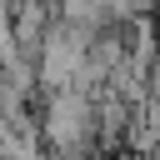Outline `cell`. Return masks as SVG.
Masks as SVG:
<instances>
[{"label": "cell", "mask_w": 160, "mask_h": 160, "mask_svg": "<svg viewBox=\"0 0 160 160\" xmlns=\"http://www.w3.org/2000/svg\"><path fill=\"white\" fill-rule=\"evenodd\" d=\"M90 135V105L70 90H55L50 105H45V140L60 150V155H75Z\"/></svg>", "instance_id": "obj_1"}]
</instances>
